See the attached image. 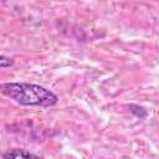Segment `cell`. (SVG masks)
Returning <instances> with one entry per match:
<instances>
[{"instance_id":"cell-3","label":"cell","mask_w":159,"mask_h":159,"mask_svg":"<svg viewBox=\"0 0 159 159\" xmlns=\"http://www.w3.org/2000/svg\"><path fill=\"white\" fill-rule=\"evenodd\" d=\"M129 109H130V112H133L139 118H144L147 116V111L143 107L139 108V106H137V104H129Z\"/></svg>"},{"instance_id":"cell-2","label":"cell","mask_w":159,"mask_h":159,"mask_svg":"<svg viewBox=\"0 0 159 159\" xmlns=\"http://www.w3.org/2000/svg\"><path fill=\"white\" fill-rule=\"evenodd\" d=\"M4 159H43L39 155H35L25 149L12 148L4 153Z\"/></svg>"},{"instance_id":"cell-4","label":"cell","mask_w":159,"mask_h":159,"mask_svg":"<svg viewBox=\"0 0 159 159\" xmlns=\"http://www.w3.org/2000/svg\"><path fill=\"white\" fill-rule=\"evenodd\" d=\"M12 63H14L12 58H10V57H6L5 55H1V56H0V67H1V68H6V67H10Z\"/></svg>"},{"instance_id":"cell-1","label":"cell","mask_w":159,"mask_h":159,"mask_svg":"<svg viewBox=\"0 0 159 159\" xmlns=\"http://www.w3.org/2000/svg\"><path fill=\"white\" fill-rule=\"evenodd\" d=\"M1 92L21 106L51 107L58 102V97L43 86L27 82H6L0 84Z\"/></svg>"}]
</instances>
